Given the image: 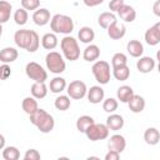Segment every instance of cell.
<instances>
[{
  "mask_svg": "<svg viewBox=\"0 0 160 160\" xmlns=\"http://www.w3.org/2000/svg\"><path fill=\"white\" fill-rule=\"evenodd\" d=\"M40 158L41 155L36 149H29L24 155V160H39Z\"/></svg>",
  "mask_w": 160,
  "mask_h": 160,
  "instance_id": "obj_40",
  "label": "cell"
},
{
  "mask_svg": "<svg viewBox=\"0 0 160 160\" xmlns=\"http://www.w3.org/2000/svg\"><path fill=\"white\" fill-rule=\"evenodd\" d=\"M156 60H158V61L160 62V50H159V51L156 52Z\"/></svg>",
  "mask_w": 160,
  "mask_h": 160,
  "instance_id": "obj_48",
  "label": "cell"
},
{
  "mask_svg": "<svg viewBox=\"0 0 160 160\" xmlns=\"http://www.w3.org/2000/svg\"><path fill=\"white\" fill-rule=\"evenodd\" d=\"M36 100H38V99H35L34 96H26V98L22 100L21 108H22V110H24L28 115H31L32 112H35V111L39 109Z\"/></svg>",
  "mask_w": 160,
  "mask_h": 160,
  "instance_id": "obj_26",
  "label": "cell"
},
{
  "mask_svg": "<svg viewBox=\"0 0 160 160\" xmlns=\"http://www.w3.org/2000/svg\"><path fill=\"white\" fill-rule=\"evenodd\" d=\"M128 65V58L124 52H116L112 55L111 58V66L112 68H119V66H124Z\"/></svg>",
  "mask_w": 160,
  "mask_h": 160,
  "instance_id": "obj_38",
  "label": "cell"
},
{
  "mask_svg": "<svg viewBox=\"0 0 160 160\" xmlns=\"http://www.w3.org/2000/svg\"><path fill=\"white\" fill-rule=\"evenodd\" d=\"M78 38H79V40L81 42L90 44L95 39V32L90 26H82L78 32Z\"/></svg>",
  "mask_w": 160,
  "mask_h": 160,
  "instance_id": "obj_24",
  "label": "cell"
},
{
  "mask_svg": "<svg viewBox=\"0 0 160 160\" xmlns=\"http://www.w3.org/2000/svg\"><path fill=\"white\" fill-rule=\"evenodd\" d=\"M126 50L132 58H141L144 52V46L139 40H130L126 44Z\"/></svg>",
  "mask_w": 160,
  "mask_h": 160,
  "instance_id": "obj_19",
  "label": "cell"
},
{
  "mask_svg": "<svg viewBox=\"0 0 160 160\" xmlns=\"http://www.w3.org/2000/svg\"><path fill=\"white\" fill-rule=\"evenodd\" d=\"M70 99H71V98H70L69 95H60V96H58V98L55 99L54 105H55V108H56L58 110L65 111V110H68V109L70 108V105H71V100H70Z\"/></svg>",
  "mask_w": 160,
  "mask_h": 160,
  "instance_id": "obj_32",
  "label": "cell"
},
{
  "mask_svg": "<svg viewBox=\"0 0 160 160\" xmlns=\"http://www.w3.org/2000/svg\"><path fill=\"white\" fill-rule=\"evenodd\" d=\"M2 158L5 160H18L20 158V151L15 146H6L2 149Z\"/></svg>",
  "mask_w": 160,
  "mask_h": 160,
  "instance_id": "obj_36",
  "label": "cell"
},
{
  "mask_svg": "<svg viewBox=\"0 0 160 160\" xmlns=\"http://www.w3.org/2000/svg\"><path fill=\"white\" fill-rule=\"evenodd\" d=\"M115 21H116V16H115V14L111 12V11L101 12V14L99 15V18H98V24H99V26L102 28V29H106V30H108V28H109L112 22H115Z\"/></svg>",
  "mask_w": 160,
  "mask_h": 160,
  "instance_id": "obj_20",
  "label": "cell"
},
{
  "mask_svg": "<svg viewBox=\"0 0 160 160\" xmlns=\"http://www.w3.org/2000/svg\"><path fill=\"white\" fill-rule=\"evenodd\" d=\"M45 64H46L48 70H50V72H52V74H61L66 69L65 60H64L62 55L58 51H50L49 54H46Z\"/></svg>",
  "mask_w": 160,
  "mask_h": 160,
  "instance_id": "obj_5",
  "label": "cell"
},
{
  "mask_svg": "<svg viewBox=\"0 0 160 160\" xmlns=\"http://www.w3.org/2000/svg\"><path fill=\"white\" fill-rule=\"evenodd\" d=\"M106 125H108V128L110 129V130H112V131H118V130H120V129H122V126H124V118L121 116V115H119V114H110L109 116H108V119H106Z\"/></svg>",
  "mask_w": 160,
  "mask_h": 160,
  "instance_id": "obj_18",
  "label": "cell"
},
{
  "mask_svg": "<svg viewBox=\"0 0 160 160\" xmlns=\"http://www.w3.org/2000/svg\"><path fill=\"white\" fill-rule=\"evenodd\" d=\"M91 71H92V75H94L95 80L100 85H105L110 81L111 72H110V65H109L108 61H105V60L95 61L94 65L91 66Z\"/></svg>",
  "mask_w": 160,
  "mask_h": 160,
  "instance_id": "obj_4",
  "label": "cell"
},
{
  "mask_svg": "<svg viewBox=\"0 0 160 160\" xmlns=\"http://www.w3.org/2000/svg\"><path fill=\"white\" fill-rule=\"evenodd\" d=\"M86 96H88L89 102H91V104H100L104 100L105 91H104V89L100 85H95V86H91L88 90Z\"/></svg>",
  "mask_w": 160,
  "mask_h": 160,
  "instance_id": "obj_10",
  "label": "cell"
},
{
  "mask_svg": "<svg viewBox=\"0 0 160 160\" xmlns=\"http://www.w3.org/2000/svg\"><path fill=\"white\" fill-rule=\"evenodd\" d=\"M95 121H94V119L91 118V116H89V115H82V116H80L78 120H76V129H78V131H80V132H86V130L94 124Z\"/></svg>",
  "mask_w": 160,
  "mask_h": 160,
  "instance_id": "obj_29",
  "label": "cell"
},
{
  "mask_svg": "<svg viewBox=\"0 0 160 160\" xmlns=\"http://www.w3.org/2000/svg\"><path fill=\"white\" fill-rule=\"evenodd\" d=\"M5 148V138H4V135H0V149L2 150Z\"/></svg>",
  "mask_w": 160,
  "mask_h": 160,
  "instance_id": "obj_46",
  "label": "cell"
},
{
  "mask_svg": "<svg viewBox=\"0 0 160 160\" xmlns=\"http://www.w3.org/2000/svg\"><path fill=\"white\" fill-rule=\"evenodd\" d=\"M11 4L5 1V0H1L0 1V22L1 24H5L9 19H10V15H11Z\"/></svg>",
  "mask_w": 160,
  "mask_h": 160,
  "instance_id": "obj_30",
  "label": "cell"
},
{
  "mask_svg": "<svg viewBox=\"0 0 160 160\" xmlns=\"http://www.w3.org/2000/svg\"><path fill=\"white\" fill-rule=\"evenodd\" d=\"M66 88V80L61 76H56L54 79L50 80V85H49V89L51 92L54 94H60L61 91H64Z\"/></svg>",
  "mask_w": 160,
  "mask_h": 160,
  "instance_id": "obj_25",
  "label": "cell"
},
{
  "mask_svg": "<svg viewBox=\"0 0 160 160\" xmlns=\"http://www.w3.org/2000/svg\"><path fill=\"white\" fill-rule=\"evenodd\" d=\"M51 20L50 18V11L45 8H41V9H38L34 11L32 14V21L38 25V26H44L46 25L49 21Z\"/></svg>",
  "mask_w": 160,
  "mask_h": 160,
  "instance_id": "obj_12",
  "label": "cell"
},
{
  "mask_svg": "<svg viewBox=\"0 0 160 160\" xmlns=\"http://www.w3.org/2000/svg\"><path fill=\"white\" fill-rule=\"evenodd\" d=\"M50 29L55 34H70L74 30V21L64 14H55L50 20Z\"/></svg>",
  "mask_w": 160,
  "mask_h": 160,
  "instance_id": "obj_2",
  "label": "cell"
},
{
  "mask_svg": "<svg viewBox=\"0 0 160 160\" xmlns=\"http://www.w3.org/2000/svg\"><path fill=\"white\" fill-rule=\"evenodd\" d=\"M60 48L62 50V54L66 60L75 61L80 58V48L78 44V40L72 36H64L60 41Z\"/></svg>",
  "mask_w": 160,
  "mask_h": 160,
  "instance_id": "obj_3",
  "label": "cell"
},
{
  "mask_svg": "<svg viewBox=\"0 0 160 160\" xmlns=\"http://www.w3.org/2000/svg\"><path fill=\"white\" fill-rule=\"evenodd\" d=\"M109 128L106 124H96L94 122L85 132L86 138L90 141H99V140H105L109 136Z\"/></svg>",
  "mask_w": 160,
  "mask_h": 160,
  "instance_id": "obj_7",
  "label": "cell"
},
{
  "mask_svg": "<svg viewBox=\"0 0 160 160\" xmlns=\"http://www.w3.org/2000/svg\"><path fill=\"white\" fill-rule=\"evenodd\" d=\"M54 126H55V120H54V118L50 114H48L46 118L42 120V122L38 126V129L40 130V132L48 134V132H50L54 129Z\"/></svg>",
  "mask_w": 160,
  "mask_h": 160,
  "instance_id": "obj_33",
  "label": "cell"
},
{
  "mask_svg": "<svg viewBox=\"0 0 160 160\" xmlns=\"http://www.w3.org/2000/svg\"><path fill=\"white\" fill-rule=\"evenodd\" d=\"M144 38H145L146 44L150 45V46H155V45H158V44L160 42V35H159V32L156 31V29H155L154 26L149 28V29L145 31Z\"/></svg>",
  "mask_w": 160,
  "mask_h": 160,
  "instance_id": "obj_28",
  "label": "cell"
},
{
  "mask_svg": "<svg viewBox=\"0 0 160 160\" xmlns=\"http://www.w3.org/2000/svg\"><path fill=\"white\" fill-rule=\"evenodd\" d=\"M21 6L25 10H38L40 6V0H21Z\"/></svg>",
  "mask_w": 160,
  "mask_h": 160,
  "instance_id": "obj_39",
  "label": "cell"
},
{
  "mask_svg": "<svg viewBox=\"0 0 160 160\" xmlns=\"http://www.w3.org/2000/svg\"><path fill=\"white\" fill-rule=\"evenodd\" d=\"M128 105H129L130 111H132L134 114H139L145 109V99L142 96H140V95L134 94L132 98L129 100Z\"/></svg>",
  "mask_w": 160,
  "mask_h": 160,
  "instance_id": "obj_15",
  "label": "cell"
},
{
  "mask_svg": "<svg viewBox=\"0 0 160 160\" xmlns=\"http://www.w3.org/2000/svg\"><path fill=\"white\" fill-rule=\"evenodd\" d=\"M152 12H154V15H156V16L160 18V0H156L154 2V5H152Z\"/></svg>",
  "mask_w": 160,
  "mask_h": 160,
  "instance_id": "obj_45",
  "label": "cell"
},
{
  "mask_svg": "<svg viewBox=\"0 0 160 160\" xmlns=\"http://www.w3.org/2000/svg\"><path fill=\"white\" fill-rule=\"evenodd\" d=\"M136 68L141 74H149L155 68V60L150 56H141L136 62Z\"/></svg>",
  "mask_w": 160,
  "mask_h": 160,
  "instance_id": "obj_13",
  "label": "cell"
},
{
  "mask_svg": "<svg viewBox=\"0 0 160 160\" xmlns=\"http://www.w3.org/2000/svg\"><path fill=\"white\" fill-rule=\"evenodd\" d=\"M152 26L156 29V31H158V32H159V35H160V21H158V22H156V24H154Z\"/></svg>",
  "mask_w": 160,
  "mask_h": 160,
  "instance_id": "obj_47",
  "label": "cell"
},
{
  "mask_svg": "<svg viewBox=\"0 0 160 160\" xmlns=\"http://www.w3.org/2000/svg\"><path fill=\"white\" fill-rule=\"evenodd\" d=\"M118 14H119L120 19L124 20L125 22H132L136 19V11H135V9L132 6H130V5H126V4H124L120 8V10L118 11Z\"/></svg>",
  "mask_w": 160,
  "mask_h": 160,
  "instance_id": "obj_16",
  "label": "cell"
},
{
  "mask_svg": "<svg viewBox=\"0 0 160 160\" xmlns=\"http://www.w3.org/2000/svg\"><path fill=\"white\" fill-rule=\"evenodd\" d=\"M158 71H159V74H160V62H159V65H158Z\"/></svg>",
  "mask_w": 160,
  "mask_h": 160,
  "instance_id": "obj_49",
  "label": "cell"
},
{
  "mask_svg": "<svg viewBox=\"0 0 160 160\" xmlns=\"http://www.w3.org/2000/svg\"><path fill=\"white\" fill-rule=\"evenodd\" d=\"M25 72H26V76L34 81H38V82H45L48 80V72L38 62L35 61H30L26 64L25 66Z\"/></svg>",
  "mask_w": 160,
  "mask_h": 160,
  "instance_id": "obj_6",
  "label": "cell"
},
{
  "mask_svg": "<svg viewBox=\"0 0 160 160\" xmlns=\"http://www.w3.org/2000/svg\"><path fill=\"white\" fill-rule=\"evenodd\" d=\"M112 76L119 80V81H125L130 76V69L128 65L119 66V68H112Z\"/></svg>",
  "mask_w": 160,
  "mask_h": 160,
  "instance_id": "obj_31",
  "label": "cell"
},
{
  "mask_svg": "<svg viewBox=\"0 0 160 160\" xmlns=\"http://www.w3.org/2000/svg\"><path fill=\"white\" fill-rule=\"evenodd\" d=\"M124 0H110L109 2V9L111 12H118L120 10V8L124 5Z\"/></svg>",
  "mask_w": 160,
  "mask_h": 160,
  "instance_id": "obj_41",
  "label": "cell"
},
{
  "mask_svg": "<svg viewBox=\"0 0 160 160\" xmlns=\"http://www.w3.org/2000/svg\"><path fill=\"white\" fill-rule=\"evenodd\" d=\"M99 56H100V49H99V46L95 45V44L88 45V46L84 49V51H82V58H84V60L88 61V62L96 61V60L99 59Z\"/></svg>",
  "mask_w": 160,
  "mask_h": 160,
  "instance_id": "obj_14",
  "label": "cell"
},
{
  "mask_svg": "<svg viewBox=\"0 0 160 160\" xmlns=\"http://www.w3.org/2000/svg\"><path fill=\"white\" fill-rule=\"evenodd\" d=\"M126 148V140L122 135L120 134H114L110 136L109 141H108V149L109 150H115L118 152H122Z\"/></svg>",
  "mask_w": 160,
  "mask_h": 160,
  "instance_id": "obj_9",
  "label": "cell"
},
{
  "mask_svg": "<svg viewBox=\"0 0 160 160\" xmlns=\"http://www.w3.org/2000/svg\"><path fill=\"white\" fill-rule=\"evenodd\" d=\"M48 94V86L45 85V82H38L35 81L31 85V95L35 99H44Z\"/></svg>",
  "mask_w": 160,
  "mask_h": 160,
  "instance_id": "obj_27",
  "label": "cell"
},
{
  "mask_svg": "<svg viewBox=\"0 0 160 160\" xmlns=\"http://www.w3.org/2000/svg\"><path fill=\"white\" fill-rule=\"evenodd\" d=\"M118 100L116 99H114V98H108V99H105L104 101H102V109H104V111L105 112H108V114H112V112H115L116 110H118Z\"/></svg>",
  "mask_w": 160,
  "mask_h": 160,
  "instance_id": "obj_37",
  "label": "cell"
},
{
  "mask_svg": "<svg viewBox=\"0 0 160 160\" xmlns=\"http://www.w3.org/2000/svg\"><path fill=\"white\" fill-rule=\"evenodd\" d=\"M119 158H120V152L115 150H109L108 154L105 155V160H119Z\"/></svg>",
  "mask_w": 160,
  "mask_h": 160,
  "instance_id": "obj_43",
  "label": "cell"
},
{
  "mask_svg": "<svg viewBox=\"0 0 160 160\" xmlns=\"http://www.w3.org/2000/svg\"><path fill=\"white\" fill-rule=\"evenodd\" d=\"M144 140L148 145H156L160 141V132L156 128H148L144 132Z\"/></svg>",
  "mask_w": 160,
  "mask_h": 160,
  "instance_id": "obj_21",
  "label": "cell"
},
{
  "mask_svg": "<svg viewBox=\"0 0 160 160\" xmlns=\"http://www.w3.org/2000/svg\"><path fill=\"white\" fill-rule=\"evenodd\" d=\"M19 56V52L15 48H4L0 51V61L2 64H9V62H14Z\"/></svg>",
  "mask_w": 160,
  "mask_h": 160,
  "instance_id": "obj_17",
  "label": "cell"
},
{
  "mask_svg": "<svg viewBox=\"0 0 160 160\" xmlns=\"http://www.w3.org/2000/svg\"><path fill=\"white\" fill-rule=\"evenodd\" d=\"M125 32H126V29H125V25L124 24H119L118 20L115 22H112L109 28H108V35L110 39L112 40H119V39H122L125 36Z\"/></svg>",
  "mask_w": 160,
  "mask_h": 160,
  "instance_id": "obj_11",
  "label": "cell"
},
{
  "mask_svg": "<svg viewBox=\"0 0 160 160\" xmlns=\"http://www.w3.org/2000/svg\"><path fill=\"white\" fill-rule=\"evenodd\" d=\"M132 95H134V90H132V88L129 86V85H122V86H120V88L116 90L118 100H120L121 102H125V104L129 102V100L132 98Z\"/></svg>",
  "mask_w": 160,
  "mask_h": 160,
  "instance_id": "obj_22",
  "label": "cell"
},
{
  "mask_svg": "<svg viewBox=\"0 0 160 160\" xmlns=\"http://www.w3.org/2000/svg\"><path fill=\"white\" fill-rule=\"evenodd\" d=\"M68 95L74 100H80L88 94L86 84L81 80H74L68 85Z\"/></svg>",
  "mask_w": 160,
  "mask_h": 160,
  "instance_id": "obj_8",
  "label": "cell"
},
{
  "mask_svg": "<svg viewBox=\"0 0 160 160\" xmlns=\"http://www.w3.org/2000/svg\"><path fill=\"white\" fill-rule=\"evenodd\" d=\"M82 2L89 8H94V6H98V5L102 4L104 0H82Z\"/></svg>",
  "mask_w": 160,
  "mask_h": 160,
  "instance_id": "obj_44",
  "label": "cell"
},
{
  "mask_svg": "<svg viewBox=\"0 0 160 160\" xmlns=\"http://www.w3.org/2000/svg\"><path fill=\"white\" fill-rule=\"evenodd\" d=\"M0 74H1V79H2V80L8 79V78L11 75V69H10V66H9L8 64H2L1 68H0Z\"/></svg>",
  "mask_w": 160,
  "mask_h": 160,
  "instance_id": "obj_42",
  "label": "cell"
},
{
  "mask_svg": "<svg viewBox=\"0 0 160 160\" xmlns=\"http://www.w3.org/2000/svg\"><path fill=\"white\" fill-rule=\"evenodd\" d=\"M14 41L19 48L25 49L29 52H35L40 45V38L38 32L34 30H28V29H20L15 31Z\"/></svg>",
  "mask_w": 160,
  "mask_h": 160,
  "instance_id": "obj_1",
  "label": "cell"
},
{
  "mask_svg": "<svg viewBox=\"0 0 160 160\" xmlns=\"http://www.w3.org/2000/svg\"><path fill=\"white\" fill-rule=\"evenodd\" d=\"M28 19H29V15H28V10H25L24 8H20L18 9L15 12H14V20H15V24L16 25H25L28 22Z\"/></svg>",
  "mask_w": 160,
  "mask_h": 160,
  "instance_id": "obj_35",
  "label": "cell"
},
{
  "mask_svg": "<svg viewBox=\"0 0 160 160\" xmlns=\"http://www.w3.org/2000/svg\"><path fill=\"white\" fill-rule=\"evenodd\" d=\"M59 41H58V38L55 35V32H48L45 35H42L41 38V45L44 49L46 50H52L58 46Z\"/></svg>",
  "mask_w": 160,
  "mask_h": 160,
  "instance_id": "obj_23",
  "label": "cell"
},
{
  "mask_svg": "<svg viewBox=\"0 0 160 160\" xmlns=\"http://www.w3.org/2000/svg\"><path fill=\"white\" fill-rule=\"evenodd\" d=\"M48 114H49V112H46V110H44V109H38L35 112H32L31 115H29V116H30V122L38 128V126L42 122V120L46 118Z\"/></svg>",
  "mask_w": 160,
  "mask_h": 160,
  "instance_id": "obj_34",
  "label": "cell"
}]
</instances>
